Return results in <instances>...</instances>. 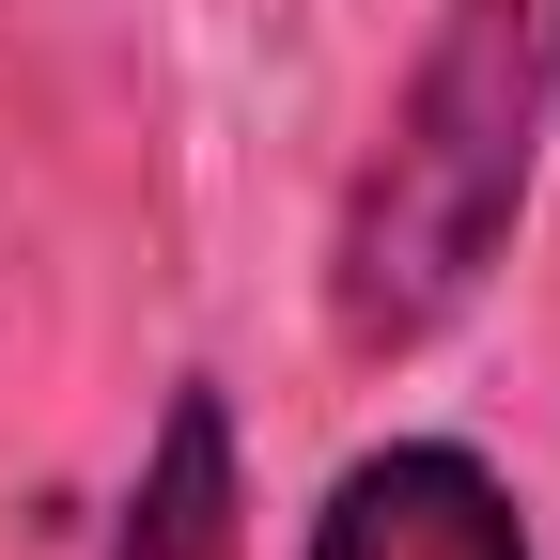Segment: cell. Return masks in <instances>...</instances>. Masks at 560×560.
<instances>
[{
    "mask_svg": "<svg viewBox=\"0 0 560 560\" xmlns=\"http://www.w3.org/2000/svg\"><path fill=\"white\" fill-rule=\"evenodd\" d=\"M560 156V62L545 0H420V47L327 202V342L342 374H420L529 249V202Z\"/></svg>",
    "mask_w": 560,
    "mask_h": 560,
    "instance_id": "6da1fadb",
    "label": "cell"
},
{
    "mask_svg": "<svg viewBox=\"0 0 560 560\" xmlns=\"http://www.w3.org/2000/svg\"><path fill=\"white\" fill-rule=\"evenodd\" d=\"M296 560H545V514L529 482L452 436V420H389V436H359L312 514H296Z\"/></svg>",
    "mask_w": 560,
    "mask_h": 560,
    "instance_id": "7a4b0ae2",
    "label": "cell"
},
{
    "mask_svg": "<svg viewBox=\"0 0 560 560\" xmlns=\"http://www.w3.org/2000/svg\"><path fill=\"white\" fill-rule=\"evenodd\" d=\"M94 560H249V436H234V389L219 374H172L156 389Z\"/></svg>",
    "mask_w": 560,
    "mask_h": 560,
    "instance_id": "3957f363",
    "label": "cell"
},
{
    "mask_svg": "<svg viewBox=\"0 0 560 560\" xmlns=\"http://www.w3.org/2000/svg\"><path fill=\"white\" fill-rule=\"evenodd\" d=\"M545 62H560V0H545Z\"/></svg>",
    "mask_w": 560,
    "mask_h": 560,
    "instance_id": "277c9868",
    "label": "cell"
}]
</instances>
